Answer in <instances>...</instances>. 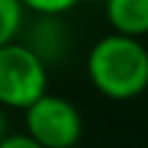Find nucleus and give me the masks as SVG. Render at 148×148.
Instances as JSON below:
<instances>
[{
  "instance_id": "nucleus-1",
  "label": "nucleus",
  "mask_w": 148,
  "mask_h": 148,
  "mask_svg": "<svg viewBox=\"0 0 148 148\" xmlns=\"http://www.w3.org/2000/svg\"><path fill=\"white\" fill-rule=\"evenodd\" d=\"M86 70L101 96L114 101L135 99L148 88V49L138 36L114 31L91 47Z\"/></svg>"
},
{
  "instance_id": "nucleus-2",
  "label": "nucleus",
  "mask_w": 148,
  "mask_h": 148,
  "mask_svg": "<svg viewBox=\"0 0 148 148\" xmlns=\"http://www.w3.org/2000/svg\"><path fill=\"white\" fill-rule=\"evenodd\" d=\"M47 94V62L26 42L0 44V107L26 109Z\"/></svg>"
},
{
  "instance_id": "nucleus-3",
  "label": "nucleus",
  "mask_w": 148,
  "mask_h": 148,
  "mask_svg": "<svg viewBox=\"0 0 148 148\" xmlns=\"http://www.w3.org/2000/svg\"><path fill=\"white\" fill-rule=\"evenodd\" d=\"M23 112H26V133L36 140V146L70 148L81 140L83 122L78 109L68 99L42 94Z\"/></svg>"
},
{
  "instance_id": "nucleus-4",
  "label": "nucleus",
  "mask_w": 148,
  "mask_h": 148,
  "mask_svg": "<svg viewBox=\"0 0 148 148\" xmlns=\"http://www.w3.org/2000/svg\"><path fill=\"white\" fill-rule=\"evenodd\" d=\"M39 18L31 21V26L26 29V44L47 62H57L68 47H70V34H68V26L60 21V16L55 13H36Z\"/></svg>"
},
{
  "instance_id": "nucleus-5",
  "label": "nucleus",
  "mask_w": 148,
  "mask_h": 148,
  "mask_svg": "<svg viewBox=\"0 0 148 148\" xmlns=\"http://www.w3.org/2000/svg\"><path fill=\"white\" fill-rule=\"evenodd\" d=\"M107 18L114 31L143 36L148 34V0H107Z\"/></svg>"
},
{
  "instance_id": "nucleus-6",
  "label": "nucleus",
  "mask_w": 148,
  "mask_h": 148,
  "mask_svg": "<svg viewBox=\"0 0 148 148\" xmlns=\"http://www.w3.org/2000/svg\"><path fill=\"white\" fill-rule=\"evenodd\" d=\"M21 29H23V3L0 0V44L13 42Z\"/></svg>"
},
{
  "instance_id": "nucleus-7",
  "label": "nucleus",
  "mask_w": 148,
  "mask_h": 148,
  "mask_svg": "<svg viewBox=\"0 0 148 148\" xmlns=\"http://www.w3.org/2000/svg\"><path fill=\"white\" fill-rule=\"evenodd\" d=\"M23 8L34 10V13H55V16H62L68 10H73L81 0H21Z\"/></svg>"
},
{
  "instance_id": "nucleus-8",
  "label": "nucleus",
  "mask_w": 148,
  "mask_h": 148,
  "mask_svg": "<svg viewBox=\"0 0 148 148\" xmlns=\"http://www.w3.org/2000/svg\"><path fill=\"white\" fill-rule=\"evenodd\" d=\"M0 148H39V146H36V140L26 133V135H5L3 143H0Z\"/></svg>"
},
{
  "instance_id": "nucleus-9",
  "label": "nucleus",
  "mask_w": 148,
  "mask_h": 148,
  "mask_svg": "<svg viewBox=\"0 0 148 148\" xmlns=\"http://www.w3.org/2000/svg\"><path fill=\"white\" fill-rule=\"evenodd\" d=\"M5 135H8V117H5V112L0 109V143H3Z\"/></svg>"
}]
</instances>
